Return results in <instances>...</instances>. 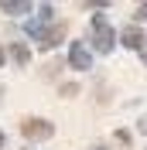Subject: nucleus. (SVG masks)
Masks as SVG:
<instances>
[{
    "instance_id": "obj_1",
    "label": "nucleus",
    "mask_w": 147,
    "mask_h": 150,
    "mask_svg": "<svg viewBox=\"0 0 147 150\" xmlns=\"http://www.w3.org/2000/svg\"><path fill=\"white\" fill-rule=\"evenodd\" d=\"M21 133H24L28 140H48V137H51V123H45V120H24L21 123Z\"/></svg>"
},
{
    "instance_id": "obj_2",
    "label": "nucleus",
    "mask_w": 147,
    "mask_h": 150,
    "mask_svg": "<svg viewBox=\"0 0 147 150\" xmlns=\"http://www.w3.org/2000/svg\"><path fill=\"white\" fill-rule=\"evenodd\" d=\"M92 31H96V48L99 51H110L113 48V31H110V24L103 17H92Z\"/></svg>"
},
{
    "instance_id": "obj_3",
    "label": "nucleus",
    "mask_w": 147,
    "mask_h": 150,
    "mask_svg": "<svg viewBox=\"0 0 147 150\" xmlns=\"http://www.w3.org/2000/svg\"><path fill=\"white\" fill-rule=\"evenodd\" d=\"M69 62H72L75 68H89L92 65V55L86 51L82 45H72V48H69Z\"/></svg>"
},
{
    "instance_id": "obj_4",
    "label": "nucleus",
    "mask_w": 147,
    "mask_h": 150,
    "mask_svg": "<svg viewBox=\"0 0 147 150\" xmlns=\"http://www.w3.org/2000/svg\"><path fill=\"white\" fill-rule=\"evenodd\" d=\"M62 38H65V24H55L51 31H45V38H41V48H55Z\"/></svg>"
},
{
    "instance_id": "obj_5",
    "label": "nucleus",
    "mask_w": 147,
    "mask_h": 150,
    "mask_svg": "<svg viewBox=\"0 0 147 150\" xmlns=\"http://www.w3.org/2000/svg\"><path fill=\"white\" fill-rule=\"evenodd\" d=\"M123 45H127V48H140V45H144V34H140L137 28H127V31H123Z\"/></svg>"
},
{
    "instance_id": "obj_6",
    "label": "nucleus",
    "mask_w": 147,
    "mask_h": 150,
    "mask_svg": "<svg viewBox=\"0 0 147 150\" xmlns=\"http://www.w3.org/2000/svg\"><path fill=\"white\" fill-rule=\"evenodd\" d=\"M4 10H7V14H28L31 4H21V0H14V4H10V0H7V4H4Z\"/></svg>"
},
{
    "instance_id": "obj_7",
    "label": "nucleus",
    "mask_w": 147,
    "mask_h": 150,
    "mask_svg": "<svg viewBox=\"0 0 147 150\" xmlns=\"http://www.w3.org/2000/svg\"><path fill=\"white\" fill-rule=\"evenodd\" d=\"M14 58H17V65H28V48H24V45H14Z\"/></svg>"
},
{
    "instance_id": "obj_8",
    "label": "nucleus",
    "mask_w": 147,
    "mask_h": 150,
    "mask_svg": "<svg viewBox=\"0 0 147 150\" xmlns=\"http://www.w3.org/2000/svg\"><path fill=\"white\" fill-rule=\"evenodd\" d=\"M137 17H147V7H140V10H137Z\"/></svg>"
},
{
    "instance_id": "obj_9",
    "label": "nucleus",
    "mask_w": 147,
    "mask_h": 150,
    "mask_svg": "<svg viewBox=\"0 0 147 150\" xmlns=\"http://www.w3.org/2000/svg\"><path fill=\"white\" fill-rule=\"evenodd\" d=\"M0 147H4V133H0Z\"/></svg>"
},
{
    "instance_id": "obj_10",
    "label": "nucleus",
    "mask_w": 147,
    "mask_h": 150,
    "mask_svg": "<svg viewBox=\"0 0 147 150\" xmlns=\"http://www.w3.org/2000/svg\"><path fill=\"white\" fill-rule=\"evenodd\" d=\"M0 65H4V51H0Z\"/></svg>"
},
{
    "instance_id": "obj_11",
    "label": "nucleus",
    "mask_w": 147,
    "mask_h": 150,
    "mask_svg": "<svg viewBox=\"0 0 147 150\" xmlns=\"http://www.w3.org/2000/svg\"><path fill=\"white\" fill-rule=\"evenodd\" d=\"M144 65H147V55H144Z\"/></svg>"
}]
</instances>
